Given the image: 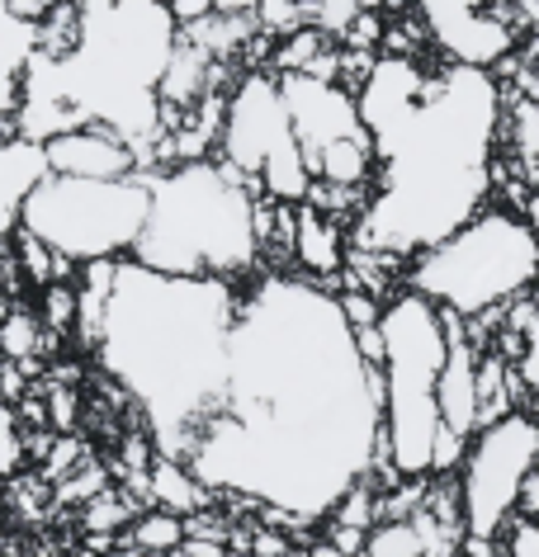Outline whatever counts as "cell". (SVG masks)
Returning <instances> with one entry per match:
<instances>
[{"mask_svg":"<svg viewBox=\"0 0 539 557\" xmlns=\"http://www.w3.org/2000/svg\"><path fill=\"white\" fill-rule=\"evenodd\" d=\"M44 350V322L29 308H5L0 312V359L5 364H24Z\"/></svg>","mask_w":539,"mask_h":557,"instance_id":"cell-17","label":"cell"},{"mask_svg":"<svg viewBox=\"0 0 539 557\" xmlns=\"http://www.w3.org/2000/svg\"><path fill=\"white\" fill-rule=\"evenodd\" d=\"M48 425L52 430H66V425H72L76 421V393H72V387H52V393H48Z\"/></svg>","mask_w":539,"mask_h":557,"instance_id":"cell-29","label":"cell"},{"mask_svg":"<svg viewBox=\"0 0 539 557\" xmlns=\"http://www.w3.org/2000/svg\"><path fill=\"white\" fill-rule=\"evenodd\" d=\"M355 15H359L355 0H303V24L322 34L327 44H341L345 29L355 24Z\"/></svg>","mask_w":539,"mask_h":557,"instance_id":"cell-21","label":"cell"},{"mask_svg":"<svg viewBox=\"0 0 539 557\" xmlns=\"http://www.w3.org/2000/svg\"><path fill=\"white\" fill-rule=\"evenodd\" d=\"M383 29H389V20H383L379 10H359L355 24H351V29H345V38H341V48H365V52H379V44H383Z\"/></svg>","mask_w":539,"mask_h":557,"instance_id":"cell-25","label":"cell"},{"mask_svg":"<svg viewBox=\"0 0 539 557\" xmlns=\"http://www.w3.org/2000/svg\"><path fill=\"white\" fill-rule=\"evenodd\" d=\"M151 203L133 264L171 278H237L260 260L256 199L260 189L223 161H185L147 175Z\"/></svg>","mask_w":539,"mask_h":557,"instance_id":"cell-3","label":"cell"},{"mask_svg":"<svg viewBox=\"0 0 539 557\" xmlns=\"http://www.w3.org/2000/svg\"><path fill=\"white\" fill-rule=\"evenodd\" d=\"M44 147V165L48 175L62 180H133L143 175L133 143L123 133H114L109 123H81V128L52 133Z\"/></svg>","mask_w":539,"mask_h":557,"instance_id":"cell-11","label":"cell"},{"mask_svg":"<svg viewBox=\"0 0 539 557\" xmlns=\"http://www.w3.org/2000/svg\"><path fill=\"white\" fill-rule=\"evenodd\" d=\"M256 185H260L266 199L289 203V208H298L303 199H308L313 171H308V157H303V147L294 143V137L266 157V165H260V175H256Z\"/></svg>","mask_w":539,"mask_h":557,"instance_id":"cell-15","label":"cell"},{"mask_svg":"<svg viewBox=\"0 0 539 557\" xmlns=\"http://www.w3.org/2000/svg\"><path fill=\"white\" fill-rule=\"evenodd\" d=\"M171 557H189V553H180V548H175V553H171ZM228 557H237V553H228Z\"/></svg>","mask_w":539,"mask_h":557,"instance_id":"cell-37","label":"cell"},{"mask_svg":"<svg viewBox=\"0 0 539 557\" xmlns=\"http://www.w3.org/2000/svg\"><path fill=\"white\" fill-rule=\"evenodd\" d=\"M280 557H308V553H303V548H289V553H280Z\"/></svg>","mask_w":539,"mask_h":557,"instance_id":"cell-36","label":"cell"},{"mask_svg":"<svg viewBox=\"0 0 539 557\" xmlns=\"http://www.w3.org/2000/svg\"><path fill=\"white\" fill-rule=\"evenodd\" d=\"M539 463V416L511 411L506 421L482 425L468 440L460 463V496H464V534L497 539L516 515V486Z\"/></svg>","mask_w":539,"mask_h":557,"instance_id":"cell-7","label":"cell"},{"mask_svg":"<svg viewBox=\"0 0 539 557\" xmlns=\"http://www.w3.org/2000/svg\"><path fill=\"white\" fill-rule=\"evenodd\" d=\"M383 430L403 478H431V449L440 435L436 379L445 369V312L412 288L383 302Z\"/></svg>","mask_w":539,"mask_h":557,"instance_id":"cell-5","label":"cell"},{"mask_svg":"<svg viewBox=\"0 0 539 557\" xmlns=\"http://www.w3.org/2000/svg\"><path fill=\"white\" fill-rule=\"evenodd\" d=\"M365 557H426V543L412 520H383L365 534Z\"/></svg>","mask_w":539,"mask_h":557,"instance_id":"cell-20","label":"cell"},{"mask_svg":"<svg viewBox=\"0 0 539 557\" xmlns=\"http://www.w3.org/2000/svg\"><path fill=\"white\" fill-rule=\"evenodd\" d=\"M289 256L298 260V270L308 274L313 284H331V278L345 270V227L336 218L298 203L294 208V246H289Z\"/></svg>","mask_w":539,"mask_h":557,"instance_id":"cell-12","label":"cell"},{"mask_svg":"<svg viewBox=\"0 0 539 557\" xmlns=\"http://www.w3.org/2000/svg\"><path fill=\"white\" fill-rule=\"evenodd\" d=\"M539 284V250L516 208H478L460 232L407 260L403 288L454 317H482Z\"/></svg>","mask_w":539,"mask_h":557,"instance_id":"cell-4","label":"cell"},{"mask_svg":"<svg viewBox=\"0 0 539 557\" xmlns=\"http://www.w3.org/2000/svg\"><path fill=\"white\" fill-rule=\"evenodd\" d=\"M331 298H336V312H341V322L351 326V331L379 326L383 302L375 294H365V288H355V284H341V294H331Z\"/></svg>","mask_w":539,"mask_h":557,"instance_id":"cell-22","label":"cell"},{"mask_svg":"<svg viewBox=\"0 0 539 557\" xmlns=\"http://www.w3.org/2000/svg\"><path fill=\"white\" fill-rule=\"evenodd\" d=\"M502 133L511 137V151L525 165H539V104L530 95H516L511 104H502Z\"/></svg>","mask_w":539,"mask_h":557,"instance_id":"cell-19","label":"cell"},{"mask_svg":"<svg viewBox=\"0 0 539 557\" xmlns=\"http://www.w3.org/2000/svg\"><path fill=\"white\" fill-rule=\"evenodd\" d=\"M313 180H322V185H336V189H369V194H375L379 157H375V143H369V133H355V137H336V143H327L313 157Z\"/></svg>","mask_w":539,"mask_h":557,"instance_id":"cell-13","label":"cell"},{"mask_svg":"<svg viewBox=\"0 0 539 557\" xmlns=\"http://www.w3.org/2000/svg\"><path fill=\"white\" fill-rule=\"evenodd\" d=\"M66 482H76V486H58L62 500H90V496L105 492V472L100 468H86L81 478H66Z\"/></svg>","mask_w":539,"mask_h":557,"instance_id":"cell-30","label":"cell"},{"mask_svg":"<svg viewBox=\"0 0 539 557\" xmlns=\"http://www.w3.org/2000/svg\"><path fill=\"white\" fill-rule=\"evenodd\" d=\"M52 5H58V0H0V15H5L10 24H20V29H38V24H44L48 15H52Z\"/></svg>","mask_w":539,"mask_h":557,"instance_id":"cell-27","label":"cell"},{"mask_svg":"<svg viewBox=\"0 0 539 557\" xmlns=\"http://www.w3.org/2000/svg\"><path fill=\"white\" fill-rule=\"evenodd\" d=\"M128 534V543L133 548H143V553H151V557H171L180 543H185V520L180 515H171V510H137V520L123 529Z\"/></svg>","mask_w":539,"mask_h":557,"instance_id":"cell-16","label":"cell"},{"mask_svg":"<svg viewBox=\"0 0 539 557\" xmlns=\"http://www.w3.org/2000/svg\"><path fill=\"white\" fill-rule=\"evenodd\" d=\"M511 369H516V379L525 383V393L539 397V336H535L530 345H525L520 359H516V364H511Z\"/></svg>","mask_w":539,"mask_h":557,"instance_id":"cell-32","label":"cell"},{"mask_svg":"<svg viewBox=\"0 0 539 557\" xmlns=\"http://www.w3.org/2000/svg\"><path fill=\"white\" fill-rule=\"evenodd\" d=\"M516 515L520 520H539V463L525 472L520 486H516Z\"/></svg>","mask_w":539,"mask_h":557,"instance_id":"cell-31","label":"cell"},{"mask_svg":"<svg viewBox=\"0 0 539 557\" xmlns=\"http://www.w3.org/2000/svg\"><path fill=\"white\" fill-rule=\"evenodd\" d=\"M166 15H171L175 29H195V24H204L213 15V0H161Z\"/></svg>","mask_w":539,"mask_h":557,"instance_id":"cell-28","label":"cell"},{"mask_svg":"<svg viewBox=\"0 0 539 557\" xmlns=\"http://www.w3.org/2000/svg\"><path fill=\"white\" fill-rule=\"evenodd\" d=\"M147 175L133 180H62L44 175L24 194L20 227L72 264L128 260L147 222Z\"/></svg>","mask_w":539,"mask_h":557,"instance_id":"cell-6","label":"cell"},{"mask_svg":"<svg viewBox=\"0 0 539 557\" xmlns=\"http://www.w3.org/2000/svg\"><path fill=\"white\" fill-rule=\"evenodd\" d=\"M502 137V90L492 72L440 66L426 72L421 104L407 128L379 151V180L345 250H383L412 260L445 242L492 194Z\"/></svg>","mask_w":539,"mask_h":557,"instance_id":"cell-2","label":"cell"},{"mask_svg":"<svg viewBox=\"0 0 539 557\" xmlns=\"http://www.w3.org/2000/svg\"><path fill=\"white\" fill-rule=\"evenodd\" d=\"M520 218H525V227H530V236H535V250H539V189H530V199H525Z\"/></svg>","mask_w":539,"mask_h":557,"instance_id":"cell-34","label":"cell"},{"mask_svg":"<svg viewBox=\"0 0 539 557\" xmlns=\"http://www.w3.org/2000/svg\"><path fill=\"white\" fill-rule=\"evenodd\" d=\"M137 520V506H133V496L128 492H114V486H105L100 496H90L86 506H81V529L86 534H123Z\"/></svg>","mask_w":539,"mask_h":557,"instance_id":"cell-18","label":"cell"},{"mask_svg":"<svg viewBox=\"0 0 539 557\" xmlns=\"http://www.w3.org/2000/svg\"><path fill=\"white\" fill-rule=\"evenodd\" d=\"M426 557H431V553H426Z\"/></svg>","mask_w":539,"mask_h":557,"instance_id":"cell-38","label":"cell"},{"mask_svg":"<svg viewBox=\"0 0 539 557\" xmlns=\"http://www.w3.org/2000/svg\"><path fill=\"white\" fill-rule=\"evenodd\" d=\"M289 137H294V128H289V109H284L280 81H274L270 72H242L237 86L228 90L223 133H218V157L213 161L232 165V171L246 175L256 185L266 157L274 147H284Z\"/></svg>","mask_w":539,"mask_h":557,"instance_id":"cell-8","label":"cell"},{"mask_svg":"<svg viewBox=\"0 0 539 557\" xmlns=\"http://www.w3.org/2000/svg\"><path fill=\"white\" fill-rule=\"evenodd\" d=\"M497 548H502V557H539V520L511 515L506 529L497 534Z\"/></svg>","mask_w":539,"mask_h":557,"instance_id":"cell-23","label":"cell"},{"mask_svg":"<svg viewBox=\"0 0 539 557\" xmlns=\"http://www.w3.org/2000/svg\"><path fill=\"white\" fill-rule=\"evenodd\" d=\"M426 34L436 48L450 58V66H474V72H492L506 58L511 34L502 20L482 10V0H417Z\"/></svg>","mask_w":539,"mask_h":557,"instance_id":"cell-9","label":"cell"},{"mask_svg":"<svg viewBox=\"0 0 539 557\" xmlns=\"http://www.w3.org/2000/svg\"><path fill=\"white\" fill-rule=\"evenodd\" d=\"M0 557H5V553H0Z\"/></svg>","mask_w":539,"mask_h":557,"instance_id":"cell-39","label":"cell"},{"mask_svg":"<svg viewBox=\"0 0 539 557\" xmlns=\"http://www.w3.org/2000/svg\"><path fill=\"white\" fill-rule=\"evenodd\" d=\"M355 5H359V10H379V15H383V10H389V5L397 10V5H403V0H355Z\"/></svg>","mask_w":539,"mask_h":557,"instance_id":"cell-35","label":"cell"},{"mask_svg":"<svg viewBox=\"0 0 539 557\" xmlns=\"http://www.w3.org/2000/svg\"><path fill=\"white\" fill-rule=\"evenodd\" d=\"M147 492H151V506L157 510H171V515H195V510H209V486H204L195 472H189L180 458H166L157 454L147 468Z\"/></svg>","mask_w":539,"mask_h":557,"instance_id":"cell-14","label":"cell"},{"mask_svg":"<svg viewBox=\"0 0 539 557\" xmlns=\"http://www.w3.org/2000/svg\"><path fill=\"white\" fill-rule=\"evenodd\" d=\"M464 454H468V440L440 425V435H436V449H431V478H440V472H460Z\"/></svg>","mask_w":539,"mask_h":557,"instance_id":"cell-26","label":"cell"},{"mask_svg":"<svg viewBox=\"0 0 539 557\" xmlns=\"http://www.w3.org/2000/svg\"><path fill=\"white\" fill-rule=\"evenodd\" d=\"M237 288L228 278H171L119 260L100 326V359L147 411L157 449L189 463L199 425L223 411Z\"/></svg>","mask_w":539,"mask_h":557,"instance_id":"cell-1","label":"cell"},{"mask_svg":"<svg viewBox=\"0 0 539 557\" xmlns=\"http://www.w3.org/2000/svg\"><path fill=\"white\" fill-rule=\"evenodd\" d=\"M24 435H20V421L10 407H0V478H15V468L24 463Z\"/></svg>","mask_w":539,"mask_h":557,"instance_id":"cell-24","label":"cell"},{"mask_svg":"<svg viewBox=\"0 0 539 557\" xmlns=\"http://www.w3.org/2000/svg\"><path fill=\"white\" fill-rule=\"evenodd\" d=\"M213 15H252L256 20V0H213Z\"/></svg>","mask_w":539,"mask_h":557,"instance_id":"cell-33","label":"cell"},{"mask_svg":"<svg viewBox=\"0 0 539 557\" xmlns=\"http://www.w3.org/2000/svg\"><path fill=\"white\" fill-rule=\"evenodd\" d=\"M274 81H280L289 128H294V143L303 147V157H308V171H313V157L327 143L365 133L359 128L355 95H345L341 86H327V81H313V76H274Z\"/></svg>","mask_w":539,"mask_h":557,"instance_id":"cell-10","label":"cell"}]
</instances>
